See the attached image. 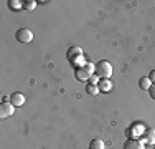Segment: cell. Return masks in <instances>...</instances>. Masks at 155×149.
Listing matches in <instances>:
<instances>
[{
    "label": "cell",
    "mask_w": 155,
    "mask_h": 149,
    "mask_svg": "<svg viewBox=\"0 0 155 149\" xmlns=\"http://www.w3.org/2000/svg\"><path fill=\"white\" fill-rule=\"evenodd\" d=\"M143 131H145L143 123L134 121L127 129H125V136H127V139H140V137H142V134H143Z\"/></svg>",
    "instance_id": "1"
},
{
    "label": "cell",
    "mask_w": 155,
    "mask_h": 149,
    "mask_svg": "<svg viewBox=\"0 0 155 149\" xmlns=\"http://www.w3.org/2000/svg\"><path fill=\"white\" fill-rule=\"evenodd\" d=\"M96 74L99 78H110V74H112V65L107 60H99L96 63Z\"/></svg>",
    "instance_id": "2"
},
{
    "label": "cell",
    "mask_w": 155,
    "mask_h": 149,
    "mask_svg": "<svg viewBox=\"0 0 155 149\" xmlns=\"http://www.w3.org/2000/svg\"><path fill=\"white\" fill-rule=\"evenodd\" d=\"M15 38H17L20 43H31V40H33V32H31L30 28H20V30H17Z\"/></svg>",
    "instance_id": "3"
},
{
    "label": "cell",
    "mask_w": 155,
    "mask_h": 149,
    "mask_svg": "<svg viewBox=\"0 0 155 149\" xmlns=\"http://www.w3.org/2000/svg\"><path fill=\"white\" fill-rule=\"evenodd\" d=\"M13 113H15V106L10 101H2V104H0V118L2 119L10 118Z\"/></svg>",
    "instance_id": "4"
},
{
    "label": "cell",
    "mask_w": 155,
    "mask_h": 149,
    "mask_svg": "<svg viewBox=\"0 0 155 149\" xmlns=\"http://www.w3.org/2000/svg\"><path fill=\"white\" fill-rule=\"evenodd\" d=\"M140 139L143 141V144H150V146H153L155 144V128H145V131H143Z\"/></svg>",
    "instance_id": "5"
},
{
    "label": "cell",
    "mask_w": 155,
    "mask_h": 149,
    "mask_svg": "<svg viewBox=\"0 0 155 149\" xmlns=\"http://www.w3.org/2000/svg\"><path fill=\"white\" fill-rule=\"evenodd\" d=\"M8 101L13 104L15 108L18 106H23V103H25V96H23V93H12V95L8 96Z\"/></svg>",
    "instance_id": "6"
},
{
    "label": "cell",
    "mask_w": 155,
    "mask_h": 149,
    "mask_svg": "<svg viewBox=\"0 0 155 149\" xmlns=\"http://www.w3.org/2000/svg\"><path fill=\"white\" fill-rule=\"evenodd\" d=\"M124 149H145L142 139H127L124 143Z\"/></svg>",
    "instance_id": "7"
},
{
    "label": "cell",
    "mask_w": 155,
    "mask_h": 149,
    "mask_svg": "<svg viewBox=\"0 0 155 149\" xmlns=\"http://www.w3.org/2000/svg\"><path fill=\"white\" fill-rule=\"evenodd\" d=\"M74 76L78 81H89V71H87L84 66H78V68L74 70Z\"/></svg>",
    "instance_id": "8"
},
{
    "label": "cell",
    "mask_w": 155,
    "mask_h": 149,
    "mask_svg": "<svg viewBox=\"0 0 155 149\" xmlns=\"http://www.w3.org/2000/svg\"><path fill=\"white\" fill-rule=\"evenodd\" d=\"M97 88H99V91H102V93H109L110 89H112V83H110L109 78H101L99 83H97Z\"/></svg>",
    "instance_id": "9"
},
{
    "label": "cell",
    "mask_w": 155,
    "mask_h": 149,
    "mask_svg": "<svg viewBox=\"0 0 155 149\" xmlns=\"http://www.w3.org/2000/svg\"><path fill=\"white\" fill-rule=\"evenodd\" d=\"M81 55H83V48H81V47H71L68 50V53H66V57H68L69 61H73L74 58L81 57Z\"/></svg>",
    "instance_id": "10"
},
{
    "label": "cell",
    "mask_w": 155,
    "mask_h": 149,
    "mask_svg": "<svg viewBox=\"0 0 155 149\" xmlns=\"http://www.w3.org/2000/svg\"><path fill=\"white\" fill-rule=\"evenodd\" d=\"M139 86H140V89H147L149 91V88L152 86V81H150V78L149 76H142L139 80Z\"/></svg>",
    "instance_id": "11"
},
{
    "label": "cell",
    "mask_w": 155,
    "mask_h": 149,
    "mask_svg": "<svg viewBox=\"0 0 155 149\" xmlns=\"http://www.w3.org/2000/svg\"><path fill=\"white\" fill-rule=\"evenodd\" d=\"M86 93H87L89 96H97L101 91H99L97 85H91V83H87V85H86Z\"/></svg>",
    "instance_id": "12"
},
{
    "label": "cell",
    "mask_w": 155,
    "mask_h": 149,
    "mask_svg": "<svg viewBox=\"0 0 155 149\" xmlns=\"http://www.w3.org/2000/svg\"><path fill=\"white\" fill-rule=\"evenodd\" d=\"M89 149H106V144L102 139H93L89 143Z\"/></svg>",
    "instance_id": "13"
},
{
    "label": "cell",
    "mask_w": 155,
    "mask_h": 149,
    "mask_svg": "<svg viewBox=\"0 0 155 149\" xmlns=\"http://www.w3.org/2000/svg\"><path fill=\"white\" fill-rule=\"evenodd\" d=\"M36 3H38V2H35V0H27V2H23V9L28 10V12H30V10H35L36 9Z\"/></svg>",
    "instance_id": "14"
},
{
    "label": "cell",
    "mask_w": 155,
    "mask_h": 149,
    "mask_svg": "<svg viewBox=\"0 0 155 149\" xmlns=\"http://www.w3.org/2000/svg\"><path fill=\"white\" fill-rule=\"evenodd\" d=\"M84 68L87 70V71H89V74H94L96 73V65H93V63H84Z\"/></svg>",
    "instance_id": "15"
},
{
    "label": "cell",
    "mask_w": 155,
    "mask_h": 149,
    "mask_svg": "<svg viewBox=\"0 0 155 149\" xmlns=\"http://www.w3.org/2000/svg\"><path fill=\"white\" fill-rule=\"evenodd\" d=\"M10 7H12V9H23V3H21V2H18V0H10Z\"/></svg>",
    "instance_id": "16"
},
{
    "label": "cell",
    "mask_w": 155,
    "mask_h": 149,
    "mask_svg": "<svg viewBox=\"0 0 155 149\" xmlns=\"http://www.w3.org/2000/svg\"><path fill=\"white\" fill-rule=\"evenodd\" d=\"M99 80H101V78H99L96 73H94V74H91V76H89V83H91V85H97V83H99Z\"/></svg>",
    "instance_id": "17"
},
{
    "label": "cell",
    "mask_w": 155,
    "mask_h": 149,
    "mask_svg": "<svg viewBox=\"0 0 155 149\" xmlns=\"http://www.w3.org/2000/svg\"><path fill=\"white\" fill-rule=\"evenodd\" d=\"M149 95H150L152 99H155V83H152V86L149 88Z\"/></svg>",
    "instance_id": "18"
},
{
    "label": "cell",
    "mask_w": 155,
    "mask_h": 149,
    "mask_svg": "<svg viewBox=\"0 0 155 149\" xmlns=\"http://www.w3.org/2000/svg\"><path fill=\"white\" fill-rule=\"evenodd\" d=\"M149 78H150V81H152V83H155V70H152V71H150Z\"/></svg>",
    "instance_id": "19"
},
{
    "label": "cell",
    "mask_w": 155,
    "mask_h": 149,
    "mask_svg": "<svg viewBox=\"0 0 155 149\" xmlns=\"http://www.w3.org/2000/svg\"><path fill=\"white\" fill-rule=\"evenodd\" d=\"M153 149H155V144H153Z\"/></svg>",
    "instance_id": "20"
}]
</instances>
